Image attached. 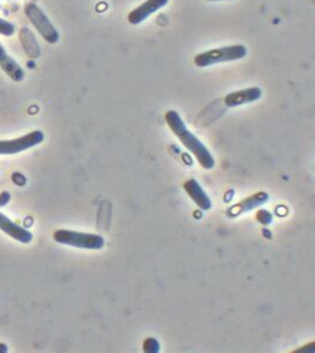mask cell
I'll use <instances>...</instances> for the list:
<instances>
[{
	"label": "cell",
	"instance_id": "1",
	"mask_svg": "<svg viewBox=\"0 0 315 353\" xmlns=\"http://www.w3.org/2000/svg\"><path fill=\"white\" fill-rule=\"evenodd\" d=\"M164 119H165L168 127L170 128V130L174 132V135L181 141V143L183 144L185 148L196 157L199 165L205 169L214 168L215 161H214L212 154L209 152L208 149L205 148V144L197 139L196 136L189 132L183 119H181V116L177 114L176 111H167Z\"/></svg>",
	"mask_w": 315,
	"mask_h": 353
},
{
	"label": "cell",
	"instance_id": "2",
	"mask_svg": "<svg viewBox=\"0 0 315 353\" xmlns=\"http://www.w3.org/2000/svg\"><path fill=\"white\" fill-rule=\"evenodd\" d=\"M247 48L245 46H227L217 49L208 50L205 52L197 54L194 57V64L197 68H208V66L220 64V63L234 62L240 61L247 56Z\"/></svg>",
	"mask_w": 315,
	"mask_h": 353
},
{
	"label": "cell",
	"instance_id": "3",
	"mask_svg": "<svg viewBox=\"0 0 315 353\" xmlns=\"http://www.w3.org/2000/svg\"><path fill=\"white\" fill-rule=\"evenodd\" d=\"M56 243L83 250H102L105 240L101 235L82 233L74 230H58L54 233Z\"/></svg>",
	"mask_w": 315,
	"mask_h": 353
},
{
	"label": "cell",
	"instance_id": "4",
	"mask_svg": "<svg viewBox=\"0 0 315 353\" xmlns=\"http://www.w3.org/2000/svg\"><path fill=\"white\" fill-rule=\"evenodd\" d=\"M24 12L25 16L29 18L31 24L34 26V29L37 30L41 37L44 38L49 44H56L59 41V33L57 29L38 5L33 3L25 5Z\"/></svg>",
	"mask_w": 315,
	"mask_h": 353
},
{
	"label": "cell",
	"instance_id": "5",
	"mask_svg": "<svg viewBox=\"0 0 315 353\" xmlns=\"http://www.w3.org/2000/svg\"><path fill=\"white\" fill-rule=\"evenodd\" d=\"M44 141V134L41 130H34L28 135L21 136L16 140L0 141V155H13L33 148Z\"/></svg>",
	"mask_w": 315,
	"mask_h": 353
},
{
	"label": "cell",
	"instance_id": "6",
	"mask_svg": "<svg viewBox=\"0 0 315 353\" xmlns=\"http://www.w3.org/2000/svg\"><path fill=\"white\" fill-rule=\"evenodd\" d=\"M168 3L169 0H145L143 4L134 8L128 14V21L132 25L141 24L152 14L160 11L161 8H163Z\"/></svg>",
	"mask_w": 315,
	"mask_h": 353
},
{
	"label": "cell",
	"instance_id": "7",
	"mask_svg": "<svg viewBox=\"0 0 315 353\" xmlns=\"http://www.w3.org/2000/svg\"><path fill=\"white\" fill-rule=\"evenodd\" d=\"M261 97L262 90L260 88H248V89L234 91L227 94L225 97V104L230 108L240 107L247 103L255 102Z\"/></svg>",
	"mask_w": 315,
	"mask_h": 353
},
{
	"label": "cell",
	"instance_id": "8",
	"mask_svg": "<svg viewBox=\"0 0 315 353\" xmlns=\"http://www.w3.org/2000/svg\"><path fill=\"white\" fill-rule=\"evenodd\" d=\"M0 230H3L5 234H8V236H11L19 243H30L32 241L33 235L30 230L17 225L14 222L11 221L6 215L1 213H0Z\"/></svg>",
	"mask_w": 315,
	"mask_h": 353
},
{
	"label": "cell",
	"instance_id": "9",
	"mask_svg": "<svg viewBox=\"0 0 315 353\" xmlns=\"http://www.w3.org/2000/svg\"><path fill=\"white\" fill-rule=\"evenodd\" d=\"M268 200H270V195L265 192H260V193L254 194L252 196L243 199L242 201L228 210L227 214H228V216L235 218L240 214L246 213V212L253 210L254 208H258L260 205H265Z\"/></svg>",
	"mask_w": 315,
	"mask_h": 353
},
{
	"label": "cell",
	"instance_id": "10",
	"mask_svg": "<svg viewBox=\"0 0 315 353\" xmlns=\"http://www.w3.org/2000/svg\"><path fill=\"white\" fill-rule=\"evenodd\" d=\"M0 68L14 82L19 83L24 79L25 72L18 63L6 52L0 43Z\"/></svg>",
	"mask_w": 315,
	"mask_h": 353
},
{
	"label": "cell",
	"instance_id": "11",
	"mask_svg": "<svg viewBox=\"0 0 315 353\" xmlns=\"http://www.w3.org/2000/svg\"><path fill=\"white\" fill-rule=\"evenodd\" d=\"M183 187H185V192H187L192 201L195 202L197 207H200L201 210H209L212 208L210 199H209L208 195H207V193H205L196 180L190 179V180L185 182Z\"/></svg>",
	"mask_w": 315,
	"mask_h": 353
},
{
	"label": "cell",
	"instance_id": "12",
	"mask_svg": "<svg viewBox=\"0 0 315 353\" xmlns=\"http://www.w3.org/2000/svg\"><path fill=\"white\" fill-rule=\"evenodd\" d=\"M14 31H16V28L12 23L0 18V34H3L5 37H11Z\"/></svg>",
	"mask_w": 315,
	"mask_h": 353
},
{
	"label": "cell",
	"instance_id": "13",
	"mask_svg": "<svg viewBox=\"0 0 315 353\" xmlns=\"http://www.w3.org/2000/svg\"><path fill=\"white\" fill-rule=\"evenodd\" d=\"M144 352L156 353L160 351V344L155 338H147L143 344Z\"/></svg>",
	"mask_w": 315,
	"mask_h": 353
},
{
	"label": "cell",
	"instance_id": "14",
	"mask_svg": "<svg viewBox=\"0 0 315 353\" xmlns=\"http://www.w3.org/2000/svg\"><path fill=\"white\" fill-rule=\"evenodd\" d=\"M256 220H258L260 223L262 225H270L272 220H273V216H272V214L270 212H267V210H258V214H256Z\"/></svg>",
	"mask_w": 315,
	"mask_h": 353
},
{
	"label": "cell",
	"instance_id": "15",
	"mask_svg": "<svg viewBox=\"0 0 315 353\" xmlns=\"http://www.w3.org/2000/svg\"><path fill=\"white\" fill-rule=\"evenodd\" d=\"M10 200H11V195H10L8 192L0 193V207H4V205H8Z\"/></svg>",
	"mask_w": 315,
	"mask_h": 353
},
{
	"label": "cell",
	"instance_id": "16",
	"mask_svg": "<svg viewBox=\"0 0 315 353\" xmlns=\"http://www.w3.org/2000/svg\"><path fill=\"white\" fill-rule=\"evenodd\" d=\"M8 346L5 344H0V352H8Z\"/></svg>",
	"mask_w": 315,
	"mask_h": 353
},
{
	"label": "cell",
	"instance_id": "17",
	"mask_svg": "<svg viewBox=\"0 0 315 353\" xmlns=\"http://www.w3.org/2000/svg\"><path fill=\"white\" fill-rule=\"evenodd\" d=\"M207 1H220V0H207Z\"/></svg>",
	"mask_w": 315,
	"mask_h": 353
}]
</instances>
